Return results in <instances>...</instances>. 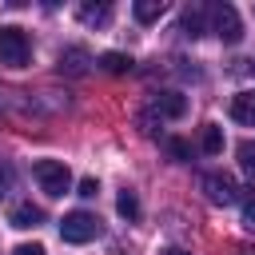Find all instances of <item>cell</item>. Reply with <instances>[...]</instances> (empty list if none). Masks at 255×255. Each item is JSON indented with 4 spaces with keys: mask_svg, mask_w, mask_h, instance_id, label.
<instances>
[{
    "mask_svg": "<svg viewBox=\"0 0 255 255\" xmlns=\"http://www.w3.org/2000/svg\"><path fill=\"white\" fill-rule=\"evenodd\" d=\"M32 175H36V183H40V191L44 195H64L68 187H72V171L60 163V159H36L32 163Z\"/></svg>",
    "mask_w": 255,
    "mask_h": 255,
    "instance_id": "6da1fadb",
    "label": "cell"
},
{
    "mask_svg": "<svg viewBox=\"0 0 255 255\" xmlns=\"http://www.w3.org/2000/svg\"><path fill=\"white\" fill-rule=\"evenodd\" d=\"M112 20V4H80V24L88 28H100Z\"/></svg>",
    "mask_w": 255,
    "mask_h": 255,
    "instance_id": "9c48e42d",
    "label": "cell"
},
{
    "mask_svg": "<svg viewBox=\"0 0 255 255\" xmlns=\"http://www.w3.org/2000/svg\"><path fill=\"white\" fill-rule=\"evenodd\" d=\"M163 255H187V251H179V247H167V251H163Z\"/></svg>",
    "mask_w": 255,
    "mask_h": 255,
    "instance_id": "7402d4cb",
    "label": "cell"
},
{
    "mask_svg": "<svg viewBox=\"0 0 255 255\" xmlns=\"http://www.w3.org/2000/svg\"><path fill=\"white\" fill-rule=\"evenodd\" d=\"M116 211H120L128 223H135V219H139V199H135V191H131V187H124V191H120V199H116Z\"/></svg>",
    "mask_w": 255,
    "mask_h": 255,
    "instance_id": "4fadbf2b",
    "label": "cell"
},
{
    "mask_svg": "<svg viewBox=\"0 0 255 255\" xmlns=\"http://www.w3.org/2000/svg\"><path fill=\"white\" fill-rule=\"evenodd\" d=\"M100 235V219L92 211H68L60 219V239L64 243H92Z\"/></svg>",
    "mask_w": 255,
    "mask_h": 255,
    "instance_id": "277c9868",
    "label": "cell"
},
{
    "mask_svg": "<svg viewBox=\"0 0 255 255\" xmlns=\"http://www.w3.org/2000/svg\"><path fill=\"white\" fill-rule=\"evenodd\" d=\"M155 112L167 116V120H179V116L187 112V100H183L179 92H159V96H155Z\"/></svg>",
    "mask_w": 255,
    "mask_h": 255,
    "instance_id": "52a82bcc",
    "label": "cell"
},
{
    "mask_svg": "<svg viewBox=\"0 0 255 255\" xmlns=\"http://www.w3.org/2000/svg\"><path fill=\"white\" fill-rule=\"evenodd\" d=\"M131 64H135V60H131V56H124V52H104V56H100V68H104V72H112V76L131 72Z\"/></svg>",
    "mask_w": 255,
    "mask_h": 255,
    "instance_id": "7c38bea8",
    "label": "cell"
},
{
    "mask_svg": "<svg viewBox=\"0 0 255 255\" xmlns=\"http://www.w3.org/2000/svg\"><path fill=\"white\" fill-rule=\"evenodd\" d=\"M12 187H16V167H12L8 159H0V199H8Z\"/></svg>",
    "mask_w": 255,
    "mask_h": 255,
    "instance_id": "e0dca14e",
    "label": "cell"
},
{
    "mask_svg": "<svg viewBox=\"0 0 255 255\" xmlns=\"http://www.w3.org/2000/svg\"><path fill=\"white\" fill-rule=\"evenodd\" d=\"M231 120H239V124H255V92H239V96H231Z\"/></svg>",
    "mask_w": 255,
    "mask_h": 255,
    "instance_id": "ba28073f",
    "label": "cell"
},
{
    "mask_svg": "<svg viewBox=\"0 0 255 255\" xmlns=\"http://www.w3.org/2000/svg\"><path fill=\"white\" fill-rule=\"evenodd\" d=\"M243 227H247V231H255V195H247V199H243Z\"/></svg>",
    "mask_w": 255,
    "mask_h": 255,
    "instance_id": "d6986e66",
    "label": "cell"
},
{
    "mask_svg": "<svg viewBox=\"0 0 255 255\" xmlns=\"http://www.w3.org/2000/svg\"><path fill=\"white\" fill-rule=\"evenodd\" d=\"M88 68V52L84 48H64L60 52V72H84Z\"/></svg>",
    "mask_w": 255,
    "mask_h": 255,
    "instance_id": "8fae6325",
    "label": "cell"
},
{
    "mask_svg": "<svg viewBox=\"0 0 255 255\" xmlns=\"http://www.w3.org/2000/svg\"><path fill=\"white\" fill-rule=\"evenodd\" d=\"M131 16H135L139 24H151V20L163 16V0H135V4H131Z\"/></svg>",
    "mask_w": 255,
    "mask_h": 255,
    "instance_id": "30bf717a",
    "label": "cell"
},
{
    "mask_svg": "<svg viewBox=\"0 0 255 255\" xmlns=\"http://www.w3.org/2000/svg\"><path fill=\"white\" fill-rule=\"evenodd\" d=\"M207 24L223 44H239L243 40V24H239V12L231 4H207Z\"/></svg>",
    "mask_w": 255,
    "mask_h": 255,
    "instance_id": "3957f363",
    "label": "cell"
},
{
    "mask_svg": "<svg viewBox=\"0 0 255 255\" xmlns=\"http://www.w3.org/2000/svg\"><path fill=\"white\" fill-rule=\"evenodd\" d=\"M235 155H239V167H243L247 175H255V139H243V143L235 147Z\"/></svg>",
    "mask_w": 255,
    "mask_h": 255,
    "instance_id": "2e32d148",
    "label": "cell"
},
{
    "mask_svg": "<svg viewBox=\"0 0 255 255\" xmlns=\"http://www.w3.org/2000/svg\"><path fill=\"white\" fill-rule=\"evenodd\" d=\"M199 147H203L207 155H219V151H223V128L207 124V128H203V135H199Z\"/></svg>",
    "mask_w": 255,
    "mask_h": 255,
    "instance_id": "5bb4252c",
    "label": "cell"
},
{
    "mask_svg": "<svg viewBox=\"0 0 255 255\" xmlns=\"http://www.w3.org/2000/svg\"><path fill=\"white\" fill-rule=\"evenodd\" d=\"M203 20H207V8H187L179 24H183L187 36H203Z\"/></svg>",
    "mask_w": 255,
    "mask_h": 255,
    "instance_id": "9a60e30c",
    "label": "cell"
},
{
    "mask_svg": "<svg viewBox=\"0 0 255 255\" xmlns=\"http://www.w3.org/2000/svg\"><path fill=\"white\" fill-rule=\"evenodd\" d=\"M80 195H84V199H96V195H100V183H96L92 175H88V179H80Z\"/></svg>",
    "mask_w": 255,
    "mask_h": 255,
    "instance_id": "ffe728a7",
    "label": "cell"
},
{
    "mask_svg": "<svg viewBox=\"0 0 255 255\" xmlns=\"http://www.w3.org/2000/svg\"><path fill=\"white\" fill-rule=\"evenodd\" d=\"M167 155H171V159H179V163H183V159H191V147H187V143H183V139H167Z\"/></svg>",
    "mask_w": 255,
    "mask_h": 255,
    "instance_id": "ac0fdd59",
    "label": "cell"
},
{
    "mask_svg": "<svg viewBox=\"0 0 255 255\" xmlns=\"http://www.w3.org/2000/svg\"><path fill=\"white\" fill-rule=\"evenodd\" d=\"M199 187L207 191V199H211V203H223V207L243 199V187H239L231 175H223V171H207V175L199 179Z\"/></svg>",
    "mask_w": 255,
    "mask_h": 255,
    "instance_id": "5b68a950",
    "label": "cell"
},
{
    "mask_svg": "<svg viewBox=\"0 0 255 255\" xmlns=\"http://www.w3.org/2000/svg\"><path fill=\"white\" fill-rule=\"evenodd\" d=\"M8 223H12L16 231H32V227L44 223V211H40L36 203H16V207L8 211Z\"/></svg>",
    "mask_w": 255,
    "mask_h": 255,
    "instance_id": "8992f818",
    "label": "cell"
},
{
    "mask_svg": "<svg viewBox=\"0 0 255 255\" xmlns=\"http://www.w3.org/2000/svg\"><path fill=\"white\" fill-rule=\"evenodd\" d=\"M12 255H44V247H40V243H20Z\"/></svg>",
    "mask_w": 255,
    "mask_h": 255,
    "instance_id": "44dd1931",
    "label": "cell"
},
{
    "mask_svg": "<svg viewBox=\"0 0 255 255\" xmlns=\"http://www.w3.org/2000/svg\"><path fill=\"white\" fill-rule=\"evenodd\" d=\"M28 60H32V44H28L24 28H16V24L0 28V64H8V68H24Z\"/></svg>",
    "mask_w": 255,
    "mask_h": 255,
    "instance_id": "7a4b0ae2",
    "label": "cell"
}]
</instances>
